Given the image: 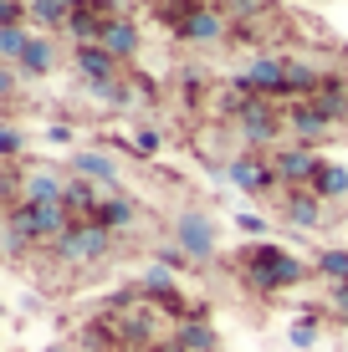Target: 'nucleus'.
Instances as JSON below:
<instances>
[{
	"label": "nucleus",
	"mask_w": 348,
	"mask_h": 352,
	"mask_svg": "<svg viewBox=\"0 0 348 352\" xmlns=\"http://www.w3.org/2000/svg\"><path fill=\"white\" fill-rule=\"evenodd\" d=\"M241 276L256 291H282V286H292V281H303V261L297 256H287L282 245H251L241 250Z\"/></svg>",
	"instance_id": "f257e3e1"
},
{
	"label": "nucleus",
	"mask_w": 348,
	"mask_h": 352,
	"mask_svg": "<svg viewBox=\"0 0 348 352\" xmlns=\"http://www.w3.org/2000/svg\"><path fill=\"white\" fill-rule=\"evenodd\" d=\"M72 225L77 220H72L62 204H16V210H10V235H16L21 245H36V240H52L57 245Z\"/></svg>",
	"instance_id": "f03ea898"
},
{
	"label": "nucleus",
	"mask_w": 348,
	"mask_h": 352,
	"mask_svg": "<svg viewBox=\"0 0 348 352\" xmlns=\"http://www.w3.org/2000/svg\"><path fill=\"white\" fill-rule=\"evenodd\" d=\"M108 250H113V230H103L98 220H77L62 240H57V261H67V265L103 261Z\"/></svg>",
	"instance_id": "7ed1b4c3"
},
{
	"label": "nucleus",
	"mask_w": 348,
	"mask_h": 352,
	"mask_svg": "<svg viewBox=\"0 0 348 352\" xmlns=\"http://www.w3.org/2000/svg\"><path fill=\"white\" fill-rule=\"evenodd\" d=\"M236 128H241L246 143H272V138H282V113L267 102V97H241Z\"/></svg>",
	"instance_id": "20e7f679"
},
{
	"label": "nucleus",
	"mask_w": 348,
	"mask_h": 352,
	"mask_svg": "<svg viewBox=\"0 0 348 352\" xmlns=\"http://www.w3.org/2000/svg\"><path fill=\"white\" fill-rule=\"evenodd\" d=\"M236 92L241 97H287V62H277V56L251 62L241 77H236Z\"/></svg>",
	"instance_id": "39448f33"
},
{
	"label": "nucleus",
	"mask_w": 348,
	"mask_h": 352,
	"mask_svg": "<svg viewBox=\"0 0 348 352\" xmlns=\"http://www.w3.org/2000/svg\"><path fill=\"white\" fill-rule=\"evenodd\" d=\"M174 235H179V250H185L190 261H210L215 256V225H210V214H179V225H174Z\"/></svg>",
	"instance_id": "423d86ee"
},
{
	"label": "nucleus",
	"mask_w": 348,
	"mask_h": 352,
	"mask_svg": "<svg viewBox=\"0 0 348 352\" xmlns=\"http://www.w3.org/2000/svg\"><path fill=\"white\" fill-rule=\"evenodd\" d=\"M225 174H231V184H236V189H246V194H267L272 184H277V168L261 164L256 153H241V159L225 168Z\"/></svg>",
	"instance_id": "0eeeda50"
},
{
	"label": "nucleus",
	"mask_w": 348,
	"mask_h": 352,
	"mask_svg": "<svg viewBox=\"0 0 348 352\" xmlns=\"http://www.w3.org/2000/svg\"><path fill=\"white\" fill-rule=\"evenodd\" d=\"M179 36H185V41H221L225 36V16L215 6H190L185 21H179Z\"/></svg>",
	"instance_id": "6e6552de"
},
{
	"label": "nucleus",
	"mask_w": 348,
	"mask_h": 352,
	"mask_svg": "<svg viewBox=\"0 0 348 352\" xmlns=\"http://www.w3.org/2000/svg\"><path fill=\"white\" fill-rule=\"evenodd\" d=\"M77 77L88 82V87H103V82L118 77V56L103 52L98 41H92V46H77Z\"/></svg>",
	"instance_id": "1a4fd4ad"
},
{
	"label": "nucleus",
	"mask_w": 348,
	"mask_h": 352,
	"mask_svg": "<svg viewBox=\"0 0 348 352\" xmlns=\"http://www.w3.org/2000/svg\"><path fill=\"white\" fill-rule=\"evenodd\" d=\"M318 164H323V159H318L313 148H282L272 168H277V179H282V184H313Z\"/></svg>",
	"instance_id": "9d476101"
},
{
	"label": "nucleus",
	"mask_w": 348,
	"mask_h": 352,
	"mask_svg": "<svg viewBox=\"0 0 348 352\" xmlns=\"http://www.w3.org/2000/svg\"><path fill=\"white\" fill-rule=\"evenodd\" d=\"M98 204H103V194H98V184H92V179H82V174L67 179L62 210L72 214V220H92V214H98Z\"/></svg>",
	"instance_id": "9b49d317"
},
{
	"label": "nucleus",
	"mask_w": 348,
	"mask_h": 352,
	"mask_svg": "<svg viewBox=\"0 0 348 352\" xmlns=\"http://www.w3.org/2000/svg\"><path fill=\"white\" fill-rule=\"evenodd\" d=\"M21 189H26V204H62L67 179L57 174V168H31V174L21 179Z\"/></svg>",
	"instance_id": "f8f14e48"
},
{
	"label": "nucleus",
	"mask_w": 348,
	"mask_h": 352,
	"mask_svg": "<svg viewBox=\"0 0 348 352\" xmlns=\"http://www.w3.org/2000/svg\"><path fill=\"white\" fill-rule=\"evenodd\" d=\"M98 46H103V52H113L118 62H128V56L139 52V26H134V21H123V16L108 21L103 36H98Z\"/></svg>",
	"instance_id": "ddd939ff"
},
{
	"label": "nucleus",
	"mask_w": 348,
	"mask_h": 352,
	"mask_svg": "<svg viewBox=\"0 0 348 352\" xmlns=\"http://www.w3.org/2000/svg\"><path fill=\"white\" fill-rule=\"evenodd\" d=\"M103 230H128L139 220V204L128 199V194H103V204H98V214H92Z\"/></svg>",
	"instance_id": "4468645a"
},
{
	"label": "nucleus",
	"mask_w": 348,
	"mask_h": 352,
	"mask_svg": "<svg viewBox=\"0 0 348 352\" xmlns=\"http://www.w3.org/2000/svg\"><path fill=\"white\" fill-rule=\"evenodd\" d=\"M72 174L92 179V184H108V189L118 184V164L108 159V153H98V148H82L77 159H72Z\"/></svg>",
	"instance_id": "2eb2a0df"
},
{
	"label": "nucleus",
	"mask_w": 348,
	"mask_h": 352,
	"mask_svg": "<svg viewBox=\"0 0 348 352\" xmlns=\"http://www.w3.org/2000/svg\"><path fill=\"white\" fill-rule=\"evenodd\" d=\"M287 128H292L297 138H303V148H307V143H318V138H323V133H328L333 123H328V118L318 113L313 102H297L292 113H287Z\"/></svg>",
	"instance_id": "dca6fc26"
},
{
	"label": "nucleus",
	"mask_w": 348,
	"mask_h": 352,
	"mask_svg": "<svg viewBox=\"0 0 348 352\" xmlns=\"http://www.w3.org/2000/svg\"><path fill=\"white\" fill-rule=\"evenodd\" d=\"M103 26H108V21L98 16V6H92V0H88V6H77V10H72V16H67V36H77V46H92V41H98V36H103Z\"/></svg>",
	"instance_id": "f3484780"
},
{
	"label": "nucleus",
	"mask_w": 348,
	"mask_h": 352,
	"mask_svg": "<svg viewBox=\"0 0 348 352\" xmlns=\"http://www.w3.org/2000/svg\"><path fill=\"white\" fill-rule=\"evenodd\" d=\"M318 194V199H348V168L343 164H318L313 184H307Z\"/></svg>",
	"instance_id": "a211bd4d"
},
{
	"label": "nucleus",
	"mask_w": 348,
	"mask_h": 352,
	"mask_svg": "<svg viewBox=\"0 0 348 352\" xmlns=\"http://www.w3.org/2000/svg\"><path fill=\"white\" fill-rule=\"evenodd\" d=\"M287 220L292 225H303V230H313L323 220V199L313 189H303V194H287Z\"/></svg>",
	"instance_id": "6ab92c4d"
},
{
	"label": "nucleus",
	"mask_w": 348,
	"mask_h": 352,
	"mask_svg": "<svg viewBox=\"0 0 348 352\" xmlns=\"http://www.w3.org/2000/svg\"><path fill=\"white\" fill-rule=\"evenodd\" d=\"M174 352H215V332L200 317H190L179 327V337H174Z\"/></svg>",
	"instance_id": "aec40b11"
},
{
	"label": "nucleus",
	"mask_w": 348,
	"mask_h": 352,
	"mask_svg": "<svg viewBox=\"0 0 348 352\" xmlns=\"http://www.w3.org/2000/svg\"><path fill=\"white\" fill-rule=\"evenodd\" d=\"M313 107L328 123H338V118H348V87H338V82H323L318 97H313Z\"/></svg>",
	"instance_id": "412c9836"
},
{
	"label": "nucleus",
	"mask_w": 348,
	"mask_h": 352,
	"mask_svg": "<svg viewBox=\"0 0 348 352\" xmlns=\"http://www.w3.org/2000/svg\"><path fill=\"white\" fill-rule=\"evenodd\" d=\"M57 62V52H52V41H41V36H31V46L21 52V67L31 72V77H41V72H52Z\"/></svg>",
	"instance_id": "4be33fe9"
},
{
	"label": "nucleus",
	"mask_w": 348,
	"mask_h": 352,
	"mask_svg": "<svg viewBox=\"0 0 348 352\" xmlns=\"http://www.w3.org/2000/svg\"><path fill=\"white\" fill-rule=\"evenodd\" d=\"M26 16H31V21H41V26H67L72 10L62 6V0H26Z\"/></svg>",
	"instance_id": "5701e85b"
},
{
	"label": "nucleus",
	"mask_w": 348,
	"mask_h": 352,
	"mask_svg": "<svg viewBox=\"0 0 348 352\" xmlns=\"http://www.w3.org/2000/svg\"><path fill=\"white\" fill-rule=\"evenodd\" d=\"M318 87H323V77L307 62H287V92H313L318 97Z\"/></svg>",
	"instance_id": "b1692460"
},
{
	"label": "nucleus",
	"mask_w": 348,
	"mask_h": 352,
	"mask_svg": "<svg viewBox=\"0 0 348 352\" xmlns=\"http://www.w3.org/2000/svg\"><path fill=\"white\" fill-rule=\"evenodd\" d=\"M31 46V36H26V26H0V62L6 56H16L21 62V52Z\"/></svg>",
	"instance_id": "393cba45"
},
{
	"label": "nucleus",
	"mask_w": 348,
	"mask_h": 352,
	"mask_svg": "<svg viewBox=\"0 0 348 352\" xmlns=\"http://www.w3.org/2000/svg\"><path fill=\"white\" fill-rule=\"evenodd\" d=\"M318 271L328 276L333 286L348 281V250H323V256H318Z\"/></svg>",
	"instance_id": "a878e982"
},
{
	"label": "nucleus",
	"mask_w": 348,
	"mask_h": 352,
	"mask_svg": "<svg viewBox=\"0 0 348 352\" xmlns=\"http://www.w3.org/2000/svg\"><path fill=\"white\" fill-rule=\"evenodd\" d=\"M143 291H154V296L170 301V296H174V276H170V265H149V276H143Z\"/></svg>",
	"instance_id": "bb28decb"
},
{
	"label": "nucleus",
	"mask_w": 348,
	"mask_h": 352,
	"mask_svg": "<svg viewBox=\"0 0 348 352\" xmlns=\"http://www.w3.org/2000/svg\"><path fill=\"white\" fill-rule=\"evenodd\" d=\"M318 342V317H303L292 327V347H313Z\"/></svg>",
	"instance_id": "cd10ccee"
},
{
	"label": "nucleus",
	"mask_w": 348,
	"mask_h": 352,
	"mask_svg": "<svg viewBox=\"0 0 348 352\" xmlns=\"http://www.w3.org/2000/svg\"><path fill=\"white\" fill-rule=\"evenodd\" d=\"M16 153H21V133L10 128V123H0V164L16 159Z\"/></svg>",
	"instance_id": "c85d7f7f"
},
{
	"label": "nucleus",
	"mask_w": 348,
	"mask_h": 352,
	"mask_svg": "<svg viewBox=\"0 0 348 352\" xmlns=\"http://www.w3.org/2000/svg\"><path fill=\"white\" fill-rule=\"evenodd\" d=\"M261 0H221V16H256Z\"/></svg>",
	"instance_id": "c756f323"
},
{
	"label": "nucleus",
	"mask_w": 348,
	"mask_h": 352,
	"mask_svg": "<svg viewBox=\"0 0 348 352\" xmlns=\"http://www.w3.org/2000/svg\"><path fill=\"white\" fill-rule=\"evenodd\" d=\"M134 153H143V159H149V153H159V133H154V128H139V138H134Z\"/></svg>",
	"instance_id": "7c9ffc66"
},
{
	"label": "nucleus",
	"mask_w": 348,
	"mask_h": 352,
	"mask_svg": "<svg viewBox=\"0 0 348 352\" xmlns=\"http://www.w3.org/2000/svg\"><path fill=\"white\" fill-rule=\"evenodd\" d=\"M246 230V235H261V230H267V220H261V214H241V220H236Z\"/></svg>",
	"instance_id": "2f4dec72"
},
{
	"label": "nucleus",
	"mask_w": 348,
	"mask_h": 352,
	"mask_svg": "<svg viewBox=\"0 0 348 352\" xmlns=\"http://www.w3.org/2000/svg\"><path fill=\"white\" fill-rule=\"evenodd\" d=\"M10 92H16V77H10V67H6V62H0V102H6V97H10Z\"/></svg>",
	"instance_id": "473e14b6"
},
{
	"label": "nucleus",
	"mask_w": 348,
	"mask_h": 352,
	"mask_svg": "<svg viewBox=\"0 0 348 352\" xmlns=\"http://www.w3.org/2000/svg\"><path fill=\"white\" fill-rule=\"evenodd\" d=\"M333 307H338L343 317H348V281H338V286H333Z\"/></svg>",
	"instance_id": "72a5a7b5"
},
{
	"label": "nucleus",
	"mask_w": 348,
	"mask_h": 352,
	"mask_svg": "<svg viewBox=\"0 0 348 352\" xmlns=\"http://www.w3.org/2000/svg\"><path fill=\"white\" fill-rule=\"evenodd\" d=\"M10 184H16V179H10V168L0 164V194H10Z\"/></svg>",
	"instance_id": "f704fd0d"
},
{
	"label": "nucleus",
	"mask_w": 348,
	"mask_h": 352,
	"mask_svg": "<svg viewBox=\"0 0 348 352\" xmlns=\"http://www.w3.org/2000/svg\"><path fill=\"white\" fill-rule=\"evenodd\" d=\"M62 6H67V10H77V6H88V0H62Z\"/></svg>",
	"instance_id": "c9c22d12"
},
{
	"label": "nucleus",
	"mask_w": 348,
	"mask_h": 352,
	"mask_svg": "<svg viewBox=\"0 0 348 352\" xmlns=\"http://www.w3.org/2000/svg\"><path fill=\"white\" fill-rule=\"evenodd\" d=\"M52 352H62V347H52Z\"/></svg>",
	"instance_id": "e433bc0d"
},
{
	"label": "nucleus",
	"mask_w": 348,
	"mask_h": 352,
	"mask_svg": "<svg viewBox=\"0 0 348 352\" xmlns=\"http://www.w3.org/2000/svg\"><path fill=\"white\" fill-rule=\"evenodd\" d=\"M0 6H6V0H0Z\"/></svg>",
	"instance_id": "4c0bfd02"
},
{
	"label": "nucleus",
	"mask_w": 348,
	"mask_h": 352,
	"mask_svg": "<svg viewBox=\"0 0 348 352\" xmlns=\"http://www.w3.org/2000/svg\"><path fill=\"white\" fill-rule=\"evenodd\" d=\"M343 322H348V317H343Z\"/></svg>",
	"instance_id": "58836bf2"
}]
</instances>
